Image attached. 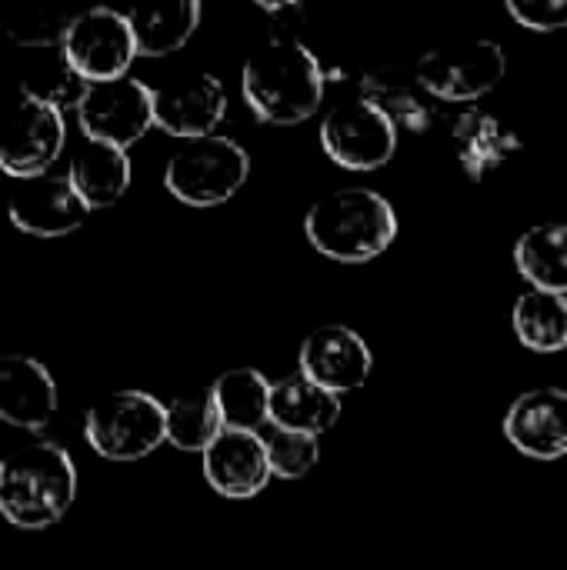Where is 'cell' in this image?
<instances>
[{
    "instance_id": "1",
    "label": "cell",
    "mask_w": 567,
    "mask_h": 570,
    "mask_svg": "<svg viewBox=\"0 0 567 570\" xmlns=\"http://www.w3.org/2000/svg\"><path fill=\"white\" fill-rule=\"evenodd\" d=\"M324 80V67L294 33H274L244 63L241 90L257 120L287 127L317 114Z\"/></svg>"
},
{
    "instance_id": "2",
    "label": "cell",
    "mask_w": 567,
    "mask_h": 570,
    "mask_svg": "<svg viewBox=\"0 0 567 570\" xmlns=\"http://www.w3.org/2000/svg\"><path fill=\"white\" fill-rule=\"evenodd\" d=\"M304 234L317 254L341 264H364L394 244L398 214L391 200L371 187H341L311 204Z\"/></svg>"
},
{
    "instance_id": "3",
    "label": "cell",
    "mask_w": 567,
    "mask_h": 570,
    "mask_svg": "<svg viewBox=\"0 0 567 570\" xmlns=\"http://www.w3.org/2000/svg\"><path fill=\"white\" fill-rule=\"evenodd\" d=\"M77 498V468L57 444H27L3 468L0 514L23 531L57 524Z\"/></svg>"
},
{
    "instance_id": "4",
    "label": "cell",
    "mask_w": 567,
    "mask_h": 570,
    "mask_svg": "<svg viewBox=\"0 0 567 570\" xmlns=\"http://www.w3.org/2000/svg\"><path fill=\"white\" fill-rule=\"evenodd\" d=\"M251 177L247 150L221 134L184 140L164 170V187L190 207H217L231 200Z\"/></svg>"
},
{
    "instance_id": "5",
    "label": "cell",
    "mask_w": 567,
    "mask_h": 570,
    "mask_svg": "<svg viewBox=\"0 0 567 570\" xmlns=\"http://www.w3.org/2000/svg\"><path fill=\"white\" fill-rule=\"evenodd\" d=\"M84 438L104 461H140L167 441V404L144 391H114L87 411Z\"/></svg>"
},
{
    "instance_id": "6",
    "label": "cell",
    "mask_w": 567,
    "mask_h": 570,
    "mask_svg": "<svg viewBox=\"0 0 567 570\" xmlns=\"http://www.w3.org/2000/svg\"><path fill=\"white\" fill-rule=\"evenodd\" d=\"M418 80L434 100L448 104H471L485 94H491L505 73H508V57L505 47L485 37L475 40H451L444 47H434L421 53Z\"/></svg>"
},
{
    "instance_id": "7",
    "label": "cell",
    "mask_w": 567,
    "mask_h": 570,
    "mask_svg": "<svg viewBox=\"0 0 567 570\" xmlns=\"http://www.w3.org/2000/svg\"><path fill=\"white\" fill-rule=\"evenodd\" d=\"M321 147L344 170H378L398 150V127L364 97H351L324 114Z\"/></svg>"
},
{
    "instance_id": "8",
    "label": "cell",
    "mask_w": 567,
    "mask_h": 570,
    "mask_svg": "<svg viewBox=\"0 0 567 570\" xmlns=\"http://www.w3.org/2000/svg\"><path fill=\"white\" fill-rule=\"evenodd\" d=\"M63 57L87 83H107L127 77L137 43L127 13H117L110 7H90L80 10L67 30Z\"/></svg>"
},
{
    "instance_id": "9",
    "label": "cell",
    "mask_w": 567,
    "mask_h": 570,
    "mask_svg": "<svg viewBox=\"0 0 567 570\" xmlns=\"http://www.w3.org/2000/svg\"><path fill=\"white\" fill-rule=\"evenodd\" d=\"M77 124L87 140L127 150L150 127H157L154 124V90L137 77L90 83L77 107Z\"/></svg>"
},
{
    "instance_id": "10",
    "label": "cell",
    "mask_w": 567,
    "mask_h": 570,
    "mask_svg": "<svg viewBox=\"0 0 567 570\" xmlns=\"http://www.w3.org/2000/svg\"><path fill=\"white\" fill-rule=\"evenodd\" d=\"M63 140H67L63 114L20 97L0 117V170L17 180L43 177L50 164L60 157Z\"/></svg>"
},
{
    "instance_id": "11",
    "label": "cell",
    "mask_w": 567,
    "mask_h": 570,
    "mask_svg": "<svg viewBox=\"0 0 567 570\" xmlns=\"http://www.w3.org/2000/svg\"><path fill=\"white\" fill-rule=\"evenodd\" d=\"M10 224L30 237H67L84 227L90 207L70 184V177H30L17 180V190L7 200Z\"/></svg>"
},
{
    "instance_id": "12",
    "label": "cell",
    "mask_w": 567,
    "mask_h": 570,
    "mask_svg": "<svg viewBox=\"0 0 567 570\" xmlns=\"http://www.w3.org/2000/svg\"><path fill=\"white\" fill-rule=\"evenodd\" d=\"M374 367L368 341L351 331L348 324H324L311 331L301 344V374H307L314 384L348 394L368 384Z\"/></svg>"
},
{
    "instance_id": "13",
    "label": "cell",
    "mask_w": 567,
    "mask_h": 570,
    "mask_svg": "<svg viewBox=\"0 0 567 570\" xmlns=\"http://www.w3.org/2000/svg\"><path fill=\"white\" fill-rule=\"evenodd\" d=\"M505 438L535 461H558L567 454V391L535 387L511 401L505 414Z\"/></svg>"
},
{
    "instance_id": "14",
    "label": "cell",
    "mask_w": 567,
    "mask_h": 570,
    "mask_svg": "<svg viewBox=\"0 0 567 570\" xmlns=\"http://www.w3.org/2000/svg\"><path fill=\"white\" fill-rule=\"evenodd\" d=\"M227 114V90L214 73L180 77L154 90V124L180 140L211 137Z\"/></svg>"
},
{
    "instance_id": "15",
    "label": "cell",
    "mask_w": 567,
    "mask_h": 570,
    "mask_svg": "<svg viewBox=\"0 0 567 570\" xmlns=\"http://www.w3.org/2000/svg\"><path fill=\"white\" fill-rule=\"evenodd\" d=\"M57 414V384L50 371L27 354L0 357V421L17 431H43Z\"/></svg>"
},
{
    "instance_id": "16",
    "label": "cell",
    "mask_w": 567,
    "mask_h": 570,
    "mask_svg": "<svg viewBox=\"0 0 567 570\" xmlns=\"http://www.w3.org/2000/svg\"><path fill=\"white\" fill-rule=\"evenodd\" d=\"M204 478L207 484L234 501H247L267 488L271 461L261 434L251 431H224L207 451H204Z\"/></svg>"
},
{
    "instance_id": "17",
    "label": "cell",
    "mask_w": 567,
    "mask_h": 570,
    "mask_svg": "<svg viewBox=\"0 0 567 570\" xmlns=\"http://www.w3.org/2000/svg\"><path fill=\"white\" fill-rule=\"evenodd\" d=\"M358 97L374 104L398 127V134H424L438 117L434 97L418 80V67H404V63L374 67L371 73H364Z\"/></svg>"
},
{
    "instance_id": "18",
    "label": "cell",
    "mask_w": 567,
    "mask_h": 570,
    "mask_svg": "<svg viewBox=\"0 0 567 570\" xmlns=\"http://www.w3.org/2000/svg\"><path fill=\"white\" fill-rule=\"evenodd\" d=\"M341 421V394L314 384L307 374H287L271 391V424L321 438Z\"/></svg>"
},
{
    "instance_id": "19",
    "label": "cell",
    "mask_w": 567,
    "mask_h": 570,
    "mask_svg": "<svg viewBox=\"0 0 567 570\" xmlns=\"http://www.w3.org/2000/svg\"><path fill=\"white\" fill-rule=\"evenodd\" d=\"M451 140L458 150V160L465 167V174L471 180H485L488 174H495L511 154L521 150V137L505 127L498 117L468 107L454 117L451 124Z\"/></svg>"
},
{
    "instance_id": "20",
    "label": "cell",
    "mask_w": 567,
    "mask_h": 570,
    "mask_svg": "<svg viewBox=\"0 0 567 570\" xmlns=\"http://www.w3.org/2000/svg\"><path fill=\"white\" fill-rule=\"evenodd\" d=\"M70 184L90 210L114 207L130 187V157L120 147L84 140L70 160Z\"/></svg>"
},
{
    "instance_id": "21",
    "label": "cell",
    "mask_w": 567,
    "mask_h": 570,
    "mask_svg": "<svg viewBox=\"0 0 567 570\" xmlns=\"http://www.w3.org/2000/svg\"><path fill=\"white\" fill-rule=\"evenodd\" d=\"M137 57H167L180 50L197 23H201V3L197 0H170V3H144L127 13Z\"/></svg>"
},
{
    "instance_id": "22",
    "label": "cell",
    "mask_w": 567,
    "mask_h": 570,
    "mask_svg": "<svg viewBox=\"0 0 567 570\" xmlns=\"http://www.w3.org/2000/svg\"><path fill=\"white\" fill-rule=\"evenodd\" d=\"M224 428L227 431H251L261 434L271 424V391L274 384L257 367H234L224 371L211 384Z\"/></svg>"
},
{
    "instance_id": "23",
    "label": "cell",
    "mask_w": 567,
    "mask_h": 570,
    "mask_svg": "<svg viewBox=\"0 0 567 570\" xmlns=\"http://www.w3.org/2000/svg\"><path fill=\"white\" fill-rule=\"evenodd\" d=\"M515 267L531 291L567 297V224H538L515 244Z\"/></svg>"
},
{
    "instance_id": "24",
    "label": "cell",
    "mask_w": 567,
    "mask_h": 570,
    "mask_svg": "<svg viewBox=\"0 0 567 570\" xmlns=\"http://www.w3.org/2000/svg\"><path fill=\"white\" fill-rule=\"evenodd\" d=\"M511 327L518 341L535 354H558L567 347V297L548 291H528L511 307Z\"/></svg>"
},
{
    "instance_id": "25",
    "label": "cell",
    "mask_w": 567,
    "mask_h": 570,
    "mask_svg": "<svg viewBox=\"0 0 567 570\" xmlns=\"http://www.w3.org/2000/svg\"><path fill=\"white\" fill-rule=\"evenodd\" d=\"M224 417L217 407L214 391H194L184 397H174L167 404V444L190 451V454H204L221 434H224Z\"/></svg>"
},
{
    "instance_id": "26",
    "label": "cell",
    "mask_w": 567,
    "mask_h": 570,
    "mask_svg": "<svg viewBox=\"0 0 567 570\" xmlns=\"http://www.w3.org/2000/svg\"><path fill=\"white\" fill-rule=\"evenodd\" d=\"M87 80L70 67V60L63 57V50L37 60L27 73H23V83H20V97L27 100H37L43 107H53V110H67V107H80L84 94H87Z\"/></svg>"
},
{
    "instance_id": "27",
    "label": "cell",
    "mask_w": 567,
    "mask_h": 570,
    "mask_svg": "<svg viewBox=\"0 0 567 570\" xmlns=\"http://www.w3.org/2000/svg\"><path fill=\"white\" fill-rule=\"evenodd\" d=\"M261 441L267 448V461H271V474L274 478L297 481V478H304L321 461V438L267 424L261 431Z\"/></svg>"
},
{
    "instance_id": "28",
    "label": "cell",
    "mask_w": 567,
    "mask_h": 570,
    "mask_svg": "<svg viewBox=\"0 0 567 570\" xmlns=\"http://www.w3.org/2000/svg\"><path fill=\"white\" fill-rule=\"evenodd\" d=\"M74 17H77V13L47 10V13H30V17L7 20L3 30H7V37L17 40L20 47H47V50H50V47H63Z\"/></svg>"
},
{
    "instance_id": "29",
    "label": "cell",
    "mask_w": 567,
    "mask_h": 570,
    "mask_svg": "<svg viewBox=\"0 0 567 570\" xmlns=\"http://www.w3.org/2000/svg\"><path fill=\"white\" fill-rule=\"evenodd\" d=\"M508 13L535 33H555L567 27V0H508Z\"/></svg>"
},
{
    "instance_id": "30",
    "label": "cell",
    "mask_w": 567,
    "mask_h": 570,
    "mask_svg": "<svg viewBox=\"0 0 567 570\" xmlns=\"http://www.w3.org/2000/svg\"><path fill=\"white\" fill-rule=\"evenodd\" d=\"M3 468H7V461H0V484H3Z\"/></svg>"
}]
</instances>
